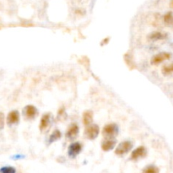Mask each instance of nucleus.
Instances as JSON below:
<instances>
[{
	"label": "nucleus",
	"instance_id": "18",
	"mask_svg": "<svg viewBox=\"0 0 173 173\" xmlns=\"http://www.w3.org/2000/svg\"><path fill=\"white\" fill-rule=\"evenodd\" d=\"M16 170L14 167H4L0 169V173H15Z\"/></svg>",
	"mask_w": 173,
	"mask_h": 173
},
{
	"label": "nucleus",
	"instance_id": "14",
	"mask_svg": "<svg viewBox=\"0 0 173 173\" xmlns=\"http://www.w3.org/2000/svg\"><path fill=\"white\" fill-rule=\"evenodd\" d=\"M61 137H62L61 131L58 130V129H55L49 137V143H53V142L57 141Z\"/></svg>",
	"mask_w": 173,
	"mask_h": 173
},
{
	"label": "nucleus",
	"instance_id": "6",
	"mask_svg": "<svg viewBox=\"0 0 173 173\" xmlns=\"http://www.w3.org/2000/svg\"><path fill=\"white\" fill-rule=\"evenodd\" d=\"M23 113L25 117H26L29 120L34 119L38 113V111L36 109V107L33 105H27L26 107L23 110Z\"/></svg>",
	"mask_w": 173,
	"mask_h": 173
},
{
	"label": "nucleus",
	"instance_id": "8",
	"mask_svg": "<svg viewBox=\"0 0 173 173\" xmlns=\"http://www.w3.org/2000/svg\"><path fill=\"white\" fill-rule=\"evenodd\" d=\"M171 58V54L168 52H160L156 55H154V57L151 59V64L153 65H158V64L163 63L164 61L168 60Z\"/></svg>",
	"mask_w": 173,
	"mask_h": 173
},
{
	"label": "nucleus",
	"instance_id": "2",
	"mask_svg": "<svg viewBox=\"0 0 173 173\" xmlns=\"http://www.w3.org/2000/svg\"><path fill=\"white\" fill-rule=\"evenodd\" d=\"M118 133V126L116 123H108L104 126L102 134L105 138H115Z\"/></svg>",
	"mask_w": 173,
	"mask_h": 173
},
{
	"label": "nucleus",
	"instance_id": "20",
	"mask_svg": "<svg viewBox=\"0 0 173 173\" xmlns=\"http://www.w3.org/2000/svg\"><path fill=\"white\" fill-rule=\"evenodd\" d=\"M4 122H5L4 114L3 112H0V129L4 128Z\"/></svg>",
	"mask_w": 173,
	"mask_h": 173
},
{
	"label": "nucleus",
	"instance_id": "7",
	"mask_svg": "<svg viewBox=\"0 0 173 173\" xmlns=\"http://www.w3.org/2000/svg\"><path fill=\"white\" fill-rule=\"evenodd\" d=\"M79 132V128L77 123H72L67 129L65 136L69 139H74L78 136Z\"/></svg>",
	"mask_w": 173,
	"mask_h": 173
},
{
	"label": "nucleus",
	"instance_id": "19",
	"mask_svg": "<svg viewBox=\"0 0 173 173\" xmlns=\"http://www.w3.org/2000/svg\"><path fill=\"white\" fill-rule=\"evenodd\" d=\"M125 62H126V64H128L129 67L132 66L133 68H134V61L131 58V55H129V54H126L125 55Z\"/></svg>",
	"mask_w": 173,
	"mask_h": 173
},
{
	"label": "nucleus",
	"instance_id": "23",
	"mask_svg": "<svg viewBox=\"0 0 173 173\" xmlns=\"http://www.w3.org/2000/svg\"><path fill=\"white\" fill-rule=\"evenodd\" d=\"M172 6L173 7V0H172Z\"/></svg>",
	"mask_w": 173,
	"mask_h": 173
},
{
	"label": "nucleus",
	"instance_id": "3",
	"mask_svg": "<svg viewBox=\"0 0 173 173\" xmlns=\"http://www.w3.org/2000/svg\"><path fill=\"white\" fill-rule=\"evenodd\" d=\"M133 148V144L132 142L129 141V140H125V141L121 142L115 149V154L117 155H119V156H122V155H124L125 154L128 153Z\"/></svg>",
	"mask_w": 173,
	"mask_h": 173
},
{
	"label": "nucleus",
	"instance_id": "17",
	"mask_svg": "<svg viewBox=\"0 0 173 173\" xmlns=\"http://www.w3.org/2000/svg\"><path fill=\"white\" fill-rule=\"evenodd\" d=\"M159 168L155 166H153V165H150V166H148L146 167L144 170H143V172L142 173H159Z\"/></svg>",
	"mask_w": 173,
	"mask_h": 173
},
{
	"label": "nucleus",
	"instance_id": "22",
	"mask_svg": "<svg viewBox=\"0 0 173 173\" xmlns=\"http://www.w3.org/2000/svg\"><path fill=\"white\" fill-rule=\"evenodd\" d=\"M108 41H109V38H105L104 41H103L102 44V45H104V43H107V42H108Z\"/></svg>",
	"mask_w": 173,
	"mask_h": 173
},
{
	"label": "nucleus",
	"instance_id": "21",
	"mask_svg": "<svg viewBox=\"0 0 173 173\" xmlns=\"http://www.w3.org/2000/svg\"><path fill=\"white\" fill-rule=\"evenodd\" d=\"M64 113H65V109H64V107H61L60 109L58 110V116H63Z\"/></svg>",
	"mask_w": 173,
	"mask_h": 173
},
{
	"label": "nucleus",
	"instance_id": "4",
	"mask_svg": "<svg viewBox=\"0 0 173 173\" xmlns=\"http://www.w3.org/2000/svg\"><path fill=\"white\" fill-rule=\"evenodd\" d=\"M82 144L79 142H74L69 146L68 154L70 158H75L78 154H79L82 150Z\"/></svg>",
	"mask_w": 173,
	"mask_h": 173
},
{
	"label": "nucleus",
	"instance_id": "16",
	"mask_svg": "<svg viewBox=\"0 0 173 173\" xmlns=\"http://www.w3.org/2000/svg\"><path fill=\"white\" fill-rule=\"evenodd\" d=\"M161 72L163 74L165 75H168V74H171L173 73V63L170 64H166L162 67L161 69Z\"/></svg>",
	"mask_w": 173,
	"mask_h": 173
},
{
	"label": "nucleus",
	"instance_id": "12",
	"mask_svg": "<svg viewBox=\"0 0 173 173\" xmlns=\"http://www.w3.org/2000/svg\"><path fill=\"white\" fill-rule=\"evenodd\" d=\"M148 38L150 41H161V40H165L167 38V34L162 31H154L149 35Z\"/></svg>",
	"mask_w": 173,
	"mask_h": 173
},
{
	"label": "nucleus",
	"instance_id": "9",
	"mask_svg": "<svg viewBox=\"0 0 173 173\" xmlns=\"http://www.w3.org/2000/svg\"><path fill=\"white\" fill-rule=\"evenodd\" d=\"M51 122V114L50 113H46L41 117L40 124H39V129L41 132H45L47 128L50 126Z\"/></svg>",
	"mask_w": 173,
	"mask_h": 173
},
{
	"label": "nucleus",
	"instance_id": "11",
	"mask_svg": "<svg viewBox=\"0 0 173 173\" xmlns=\"http://www.w3.org/2000/svg\"><path fill=\"white\" fill-rule=\"evenodd\" d=\"M19 121V112L16 110L11 111L7 116V123L9 125H14Z\"/></svg>",
	"mask_w": 173,
	"mask_h": 173
},
{
	"label": "nucleus",
	"instance_id": "13",
	"mask_svg": "<svg viewBox=\"0 0 173 173\" xmlns=\"http://www.w3.org/2000/svg\"><path fill=\"white\" fill-rule=\"evenodd\" d=\"M93 112L90 110H87L83 113V123L84 126H88L93 122Z\"/></svg>",
	"mask_w": 173,
	"mask_h": 173
},
{
	"label": "nucleus",
	"instance_id": "1",
	"mask_svg": "<svg viewBox=\"0 0 173 173\" xmlns=\"http://www.w3.org/2000/svg\"><path fill=\"white\" fill-rule=\"evenodd\" d=\"M84 134V137H86L88 139L93 140L96 139L100 134V128L97 124H90L86 126Z\"/></svg>",
	"mask_w": 173,
	"mask_h": 173
},
{
	"label": "nucleus",
	"instance_id": "10",
	"mask_svg": "<svg viewBox=\"0 0 173 173\" xmlns=\"http://www.w3.org/2000/svg\"><path fill=\"white\" fill-rule=\"evenodd\" d=\"M117 141L114 138H107L102 143V149L103 151H110L116 146Z\"/></svg>",
	"mask_w": 173,
	"mask_h": 173
},
{
	"label": "nucleus",
	"instance_id": "5",
	"mask_svg": "<svg viewBox=\"0 0 173 173\" xmlns=\"http://www.w3.org/2000/svg\"><path fill=\"white\" fill-rule=\"evenodd\" d=\"M147 155V149L144 146H139L136 148L131 154V160H137L141 158H144Z\"/></svg>",
	"mask_w": 173,
	"mask_h": 173
},
{
	"label": "nucleus",
	"instance_id": "15",
	"mask_svg": "<svg viewBox=\"0 0 173 173\" xmlns=\"http://www.w3.org/2000/svg\"><path fill=\"white\" fill-rule=\"evenodd\" d=\"M164 23L168 26H173V14L172 12L167 13L163 17Z\"/></svg>",
	"mask_w": 173,
	"mask_h": 173
}]
</instances>
